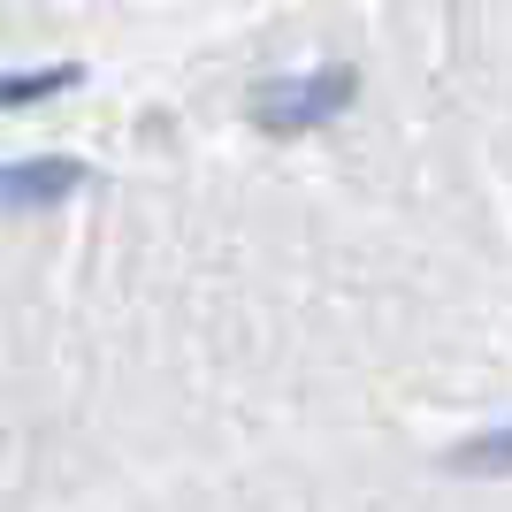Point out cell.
Returning <instances> with one entry per match:
<instances>
[{
  "mask_svg": "<svg viewBox=\"0 0 512 512\" xmlns=\"http://www.w3.org/2000/svg\"><path fill=\"white\" fill-rule=\"evenodd\" d=\"M352 100H360V77H352V69H299V77L253 85V123L276 130V138H306V130L337 123Z\"/></svg>",
  "mask_w": 512,
  "mask_h": 512,
  "instance_id": "1",
  "label": "cell"
},
{
  "mask_svg": "<svg viewBox=\"0 0 512 512\" xmlns=\"http://www.w3.org/2000/svg\"><path fill=\"white\" fill-rule=\"evenodd\" d=\"M92 169L69 161V153H39V161H8L0 169V207H54V199L85 192Z\"/></svg>",
  "mask_w": 512,
  "mask_h": 512,
  "instance_id": "2",
  "label": "cell"
},
{
  "mask_svg": "<svg viewBox=\"0 0 512 512\" xmlns=\"http://www.w3.org/2000/svg\"><path fill=\"white\" fill-rule=\"evenodd\" d=\"M451 474H482V482H497V474H512V421L490 428V436H467V444L444 451Z\"/></svg>",
  "mask_w": 512,
  "mask_h": 512,
  "instance_id": "3",
  "label": "cell"
},
{
  "mask_svg": "<svg viewBox=\"0 0 512 512\" xmlns=\"http://www.w3.org/2000/svg\"><path fill=\"white\" fill-rule=\"evenodd\" d=\"M69 85H77V69H69V62L31 69V77H0V107H39V100H54V92H69Z\"/></svg>",
  "mask_w": 512,
  "mask_h": 512,
  "instance_id": "4",
  "label": "cell"
}]
</instances>
